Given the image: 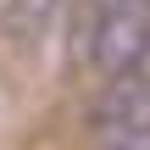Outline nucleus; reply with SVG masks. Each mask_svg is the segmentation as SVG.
Here are the masks:
<instances>
[{
    "instance_id": "nucleus-2",
    "label": "nucleus",
    "mask_w": 150,
    "mask_h": 150,
    "mask_svg": "<svg viewBox=\"0 0 150 150\" xmlns=\"http://www.w3.org/2000/svg\"><path fill=\"white\" fill-rule=\"evenodd\" d=\"M67 0H0V33L17 45H39L56 22H61Z\"/></svg>"
},
{
    "instance_id": "nucleus-4",
    "label": "nucleus",
    "mask_w": 150,
    "mask_h": 150,
    "mask_svg": "<svg viewBox=\"0 0 150 150\" xmlns=\"http://www.w3.org/2000/svg\"><path fill=\"white\" fill-rule=\"evenodd\" d=\"M106 150H150V134H128V139H106Z\"/></svg>"
},
{
    "instance_id": "nucleus-3",
    "label": "nucleus",
    "mask_w": 150,
    "mask_h": 150,
    "mask_svg": "<svg viewBox=\"0 0 150 150\" xmlns=\"http://www.w3.org/2000/svg\"><path fill=\"white\" fill-rule=\"evenodd\" d=\"M128 72H134V78H150V33H145V45L134 50V61H128Z\"/></svg>"
},
{
    "instance_id": "nucleus-1",
    "label": "nucleus",
    "mask_w": 150,
    "mask_h": 150,
    "mask_svg": "<svg viewBox=\"0 0 150 150\" xmlns=\"http://www.w3.org/2000/svg\"><path fill=\"white\" fill-rule=\"evenodd\" d=\"M89 128L106 134V139H128V134H150V78L134 72H117L95 106H89Z\"/></svg>"
}]
</instances>
